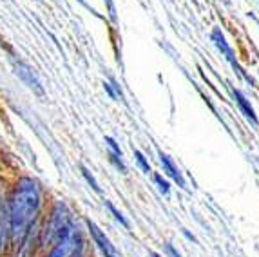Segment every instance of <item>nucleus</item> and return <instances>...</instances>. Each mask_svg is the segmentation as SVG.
I'll use <instances>...</instances> for the list:
<instances>
[{
	"mask_svg": "<svg viewBox=\"0 0 259 257\" xmlns=\"http://www.w3.org/2000/svg\"><path fill=\"white\" fill-rule=\"evenodd\" d=\"M42 208V190L36 180L24 176L15 183V189L9 197V241L13 246L20 248L31 237V230Z\"/></svg>",
	"mask_w": 259,
	"mask_h": 257,
	"instance_id": "f257e3e1",
	"label": "nucleus"
},
{
	"mask_svg": "<svg viewBox=\"0 0 259 257\" xmlns=\"http://www.w3.org/2000/svg\"><path fill=\"white\" fill-rule=\"evenodd\" d=\"M73 227L74 223L67 205L64 201H56L53 205L51 212H49L48 221H46V225H44V228L38 234V246L44 250L51 248L53 244L58 243Z\"/></svg>",
	"mask_w": 259,
	"mask_h": 257,
	"instance_id": "f03ea898",
	"label": "nucleus"
},
{
	"mask_svg": "<svg viewBox=\"0 0 259 257\" xmlns=\"http://www.w3.org/2000/svg\"><path fill=\"white\" fill-rule=\"evenodd\" d=\"M85 252V237L78 227H73L58 243L49 248L48 257H78Z\"/></svg>",
	"mask_w": 259,
	"mask_h": 257,
	"instance_id": "7ed1b4c3",
	"label": "nucleus"
},
{
	"mask_svg": "<svg viewBox=\"0 0 259 257\" xmlns=\"http://www.w3.org/2000/svg\"><path fill=\"white\" fill-rule=\"evenodd\" d=\"M210 40L214 42V46H216L218 49H220V53L225 56V60L229 62L230 65H232V69H234V73L238 74L239 78H243V80H246L250 85H255V81H254V78H250L248 74L245 73V69L239 65V62H238V58H236V55H234V49L230 48V44L227 42V38H225V34H223V31H221V27H214L212 29V33H210Z\"/></svg>",
	"mask_w": 259,
	"mask_h": 257,
	"instance_id": "20e7f679",
	"label": "nucleus"
},
{
	"mask_svg": "<svg viewBox=\"0 0 259 257\" xmlns=\"http://www.w3.org/2000/svg\"><path fill=\"white\" fill-rule=\"evenodd\" d=\"M15 73H17V76L20 78L31 91H35L38 95H44L42 81L38 80V76H36V73L33 71L31 65L24 64V62H17V64H15Z\"/></svg>",
	"mask_w": 259,
	"mask_h": 257,
	"instance_id": "39448f33",
	"label": "nucleus"
},
{
	"mask_svg": "<svg viewBox=\"0 0 259 257\" xmlns=\"http://www.w3.org/2000/svg\"><path fill=\"white\" fill-rule=\"evenodd\" d=\"M87 228H89L91 237L95 239V243L98 244V248L102 250V253H104L105 257H118V253H116V250H114V246H112V243L109 241V237L105 236L104 232L100 230L98 225L93 223V221H87Z\"/></svg>",
	"mask_w": 259,
	"mask_h": 257,
	"instance_id": "423d86ee",
	"label": "nucleus"
},
{
	"mask_svg": "<svg viewBox=\"0 0 259 257\" xmlns=\"http://www.w3.org/2000/svg\"><path fill=\"white\" fill-rule=\"evenodd\" d=\"M158 158H160V163H161V167H163V172L167 174L168 178H172L174 181H176L182 189H187V181L185 178H183V174L180 172V168L174 165V161L170 158H168L167 154H165L163 150H158Z\"/></svg>",
	"mask_w": 259,
	"mask_h": 257,
	"instance_id": "0eeeda50",
	"label": "nucleus"
},
{
	"mask_svg": "<svg viewBox=\"0 0 259 257\" xmlns=\"http://www.w3.org/2000/svg\"><path fill=\"white\" fill-rule=\"evenodd\" d=\"M230 93H232L234 100H236V103H238L239 109H241L243 116H245V118H246V120H248V121H252V123H254V125H257V116H255L254 107H252L250 102L246 100V96L243 95L241 91L234 89V87H230Z\"/></svg>",
	"mask_w": 259,
	"mask_h": 257,
	"instance_id": "6e6552de",
	"label": "nucleus"
},
{
	"mask_svg": "<svg viewBox=\"0 0 259 257\" xmlns=\"http://www.w3.org/2000/svg\"><path fill=\"white\" fill-rule=\"evenodd\" d=\"M9 241V219L8 214H0V253L4 252L6 243Z\"/></svg>",
	"mask_w": 259,
	"mask_h": 257,
	"instance_id": "1a4fd4ad",
	"label": "nucleus"
},
{
	"mask_svg": "<svg viewBox=\"0 0 259 257\" xmlns=\"http://www.w3.org/2000/svg\"><path fill=\"white\" fill-rule=\"evenodd\" d=\"M80 170H82V176L85 178V181L89 185H91V189L95 190V192H98V194H102V189H100V185H98V181H96V178H95V174H93L89 168L85 167V165H80Z\"/></svg>",
	"mask_w": 259,
	"mask_h": 257,
	"instance_id": "9d476101",
	"label": "nucleus"
},
{
	"mask_svg": "<svg viewBox=\"0 0 259 257\" xmlns=\"http://www.w3.org/2000/svg\"><path fill=\"white\" fill-rule=\"evenodd\" d=\"M105 206H107V210H109V212H111V214H112V218L116 219V221H118V223L121 225V227H125V228H131V225H129V221H127V219H125V216L121 214L120 210H118L116 206L112 205L111 201H105Z\"/></svg>",
	"mask_w": 259,
	"mask_h": 257,
	"instance_id": "9b49d317",
	"label": "nucleus"
},
{
	"mask_svg": "<svg viewBox=\"0 0 259 257\" xmlns=\"http://www.w3.org/2000/svg\"><path fill=\"white\" fill-rule=\"evenodd\" d=\"M134 158H136V163L140 165V168H142L145 174H151V165H149L147 158L143 156L142 150H134Z\"/></svg>",
	"mask_w": 259,
	"mask_h": 257,
	"instance_id": "f8f14e48",
	"label": "nucleus"
},
{
	"mask_svg": "<svg viewBox=\"0 0 259 257\" xmlns=\"http://www.w3.org/2000/svg\"><path fill=\"white\" fill-rule=\"evenodd\" d=\"M154 181H156V185H158V190H160L163 196H168V194H170V185H168L167 180L161 178V174H154Z\"/></svg>",
	"mask_w": 259,
	"mask_h": 257,
	"instance_id": "ddd939ff",
	"label": "nucleus"
},
{
	"mask_svg": "<svg viewBox=\"0 0 259 257\" xmlns=\"http://www.w3.org/2000/svg\"><path fill=\"white\" fill-rule=\"evenodd\" d=\"M109 159H111V163H112V165H114V167L118 168V170L123 172V174H125V172H127V167H125V163H123V159H121L120 156L112 154L111 150H109Z\"/></svg>",
	"mask_w": 259,
	"mask_h": 257,
	"instance_id": "4468645a",
	"label": "nucleus"
},
{
	"mask_svg": "<svg viewBox=\"0 0 259 257\" xmlns=\"http://www.w3.org/2000/svg\"><path fill=\"white\" fill-rule=\"evenodd\" d=\"M105 143H107V145H109V149H111L112 154H116V156H120V158H123V152H121L120 145H118V143H116V140H114V138L105 136Z\"/></svg>",
	"mask_w": 259,
	"mask_h": 257,
	"instance_id": "2eb2a0df",
	"label": "nucleus"
},
{
	"mask_svg": "<svg viewBox=\"0 0 259 257\" xmlns=\"http://www.w3.org/2000/svg\"><path fill=\"white\" fill-rule=\"evenodd\" d=\"M105 2H107V8H109V17H111L112 22H116V9H114L112 0H105Z\"/></svg>",
	"mask_w": 259,
	"mask_h": 257,
	"instance_id": "dca6fc26",
	"label": "nucleus"
},
{
	"mask_svg": "<svg viewBox=\"0 0 259 257\" xmlns=\"http://www.w3.org/2000/svg\"><path fill=\"white\" fill-rule=\"evenodd\" d=\"M165 252H167V255H170V257H182V253L180 252H176V248H174L172 244H165Z\"/></svg>",
	"mask_w": 259,
	"mask_h": 257,
	"instance_id": "f3484780",
	"label": "nucleus"
},
{
	"mask_svg": "<svg viewBox=\"0 0 259 257\" xmlns=\"http://www.w3.org/2000/svg\"><path fill=\"white\" fill-rule=\"evenodd\" d=\"M104 89L107 91V95H109V98H111V100H116L118 98L116 93H114V89H112V85L109 83V81H104Z\"/></svg>",
	"mask_w": 259,
	"mask_h": 257,
	"instance_id": "a211bd4d",
	"label": "nucleus"
},
{
	"mask_svg": "<svg viewBox=\"0 0 259 257\" xmlns=\"http://www.w3.org/2000/svg\"><path fill=\"white\" fill-rule=\"evenodd\" d=\"M183 234H185V236H187V237H189V239H190V241H196V237H194V236H192V234H189V232H187V230H183Z\"/></svg>",
	"mask_w": 259,
	"mask_h": 257,
	"instance_id": "6ab92c4d",
	"label": "nucleus"
},
{
	"mask_svg": "<svg viewBox=\"0 0 259 257\" xmlns=\"http://www.w3.org/2000/svg\"><path fill=\"white\" fill-rule=\"evenodd\" d=\"M151 257H161V255L158 252H151Z\"/></svg>",
	"mask_w": 259,
	"mask_h": 257,
	"instance_id": "aec40b11",
	"label": "nucleus"
},
{
	"mask_svg": "<svg viewBox=\"0 0 259 257\" xmlns=\"http://www.w3.org/2000/svg\"><path fill=\"white\" fill-rule=\"evenodd\" d=\"M78 257H87V255H85V252H83V253H82V255H78Z\"/></svg>",
	"mask_w": 259,
	"mask_h": 257,
	"instance_id": "412c9836",
	"label": "nucleus"
}]
</instances>
